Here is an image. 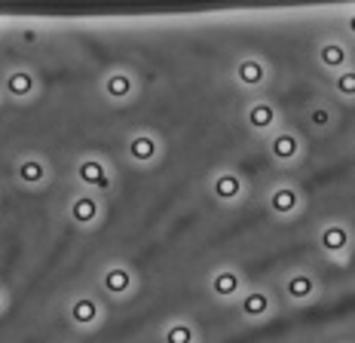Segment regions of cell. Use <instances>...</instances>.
<instances>
[{
    "label": "cell",
    "instance_id": "1",
    "mask_svg": "<svg viewBox=\"0 0 355 343\" xmlns=\"http://www.w3.org/2000/svg\"><path fill=\"white\" fill-rule=\"evenodd\" d=\"M319 249H322L328 258L343 260V258L352 251V230L346 227L343 221H328V224H322V230H319Z\"/></svg>",
    "mask_w": 355,
    "mask_h": 343
},
{
    "label": "cell",
    "instance_id": "2",
    "mask_svg": "<svg viewBox=\"0 0 355 343\" xmlns=\"http://www.w3.org/2000/svg\"><path fill=\"white\" fill-rule=\"evenodd\" d=\"M319 65L328 74H340V71L352 68V52L343 40H324L319 47Z\"/></svg>",
    "mask_w": 355,
    "mask_h": 343
},
{
    "label": "cell",
    "instance_id": "3",
    "mask_svg": "<svg viewBox=\"0 0 355 343\" xmlns=\"http://www.w3.org/2000/svg\"><path fill=\"white\" fill-rule=\"evenodd\" d=\"M315 294H319V282H315L313 273H306V270L288 273V279H285V297L288 301L306 303V301H313Z\"/></svg>",
    "mask_w": 355,
    "mask_h": 343
},
{
    "label": "cell",
    "instance_id": "4",
    "mask_svg": "<svg viewBox=\"0 0 355 343\" xmlns=\"http://www.w3.org/2000/svg\"><path fill=\"white\" fill-rule=\"evenodd\" d=\"M211 193L220 199V203H236L245 193V181H242L239 172H218L211 178Z\"/></svg>",
    "mask_w": 355,
    "mask_h": 343
},
{
    "label": "cell",
    "instance_id": "5",
    "mask_svg": "<svg viewBox=\"0 0 355 343\" xmlns=\"http://www.w3.org/2000/svg\"><path fill=\"white\" fill-rule=\"evenodd\" d=\"M266 199H270V208L279 215V218H291V215H297L300 206H303L300 193L294 190L291 184H279V187H272Z\"/></svg>",
    "mask_w": 355,
    "mask_h": 343
},
{
    "label": "cell",
    "instance_id": "6",
    "mask_svg": "<svg viewBox=\"0 0 355 343\" xmlns=\"http://www.w3.org/2000/svg\"><path fill=\"white\" fill-rule=\"evenodd\" d=\"M245 123L254 132H272L279 126V114H276V108H272L270 101L254 99L248 104V110H245Z\"/></svg>",
    "mask_w": 355,
    "mask_h": 343
},
{
    "label": "cell",
    "instance_id": "7",
    "mask_svg": "<svg viewBox=\"0 0 355 343\" xmlns=\"http://www.w3.org/2000/svg\"><path fill=\"white\" fill-rule=\"evenodd\" d=\"M211 294L220 297V301H230V297H236L242 292V276L239 270H233V267H220V270L211 273Z\"/></svg>",
    "mask_w": 355,
    "mask_h": 343
},
{
    "label": "cell",
    "instance_id": "8",
    "mask_svg": "<svg viewBox=\"0 0 355 343\" xmlns=\"http://www.w3.org/2000/svg\"><path fill=\"white\" fill-rule=\"evenodd\" d=\"M233 74H236V80H239V86H245V89H261L263 83H266V65L261 62V58H239L236 62V68H233Z\"/></svg>",
    "mask_w": 355,
    "mask_h": 343
},
{
    "label": "cell",
    "instance_id": "9",
    "mask_svg": "<svg viewBox=\"0 0 355 343\" xmlns=\"http://www.w3.org/2000/svg\"><path fill=\"white\" fill-rule=\"evenodd\" d=\"M300 138L294 135V132H285V129H279V132H272V138H270V153L276 156L279 162H294L300 156Z\"/></svg>",
    "mask_w": 355,
    "mask_h": 343
},
{
    "label": "cell",
    "instance_id": "10",
    "mask_svg": "<svg viewBox=\"0 0 355 343\" xmlns=\"http://www.w3.org/2000/svg\"><path fill=\"white\" fill-rule=\"evenodd\" d=\"M270 310H272V297L266 292H248V294H242V301H239V312L245 319H251V322L266 319Z\"/></svg>",
    "mask_w": 355,
    "mask_h": 343
},
{
    "label": "cell",
    "instance_id": "11",
    "mask_svg": "<svg viewBox=\"0 0 355 343\" xmlns=\"http://www.w3.org/2000/svg\"><path fill=\"white\" fill-rule=\"evenodd\" d=\"M129 156L138 162H153L159 156V144L153 135H135L129 141Z\"/></svg>",
    "mask_w": 355,
    "mask_h": 343
},
{
    "label": "cell",
    "instance_id": "12",
    "mask_svg": "<svg viewBox=\"0 0 355 343\" xmlns=\"http://www.w3.org/2000/svg\"><path fill=\"white\" fill-rule=\"evenodd\" d=\"M162 343H196V328L190 322H172L162 331Z\"/></svg>",
    "mask_w": 355,
    "mask_h": 343
},
{
    "label": "cell",
    "instance_id": "13",
    "mask_svg": "<svg viewBox=\"0 0 355 343\" xmlns=\"http://www.w3.org/2000/svg\"><path fill=\"white\" fill-rule=\"evenodd\" d=\"M105 288L110 294H125L132 288V276L129 270H123V267H110L105 273Z\"/></svg>",
    "mask_w": 355,
    "mask_h": 343
},
{
    "label": "cell",
    "instance_id": "14",
    "mask_svg": "<svg viewBox=\"0 0 355 343\" xmlns=\"http://www.w3.org/2000/svg\"><path fill=\"white\" fill-rule=\"evenodd\" d=\"M331 86H334V92H337L343 101H355V68H346V71L334 74Z\"/></svg>",
    "mask_w": 355,
    "mask_h": 343
},
{
    "label": "cell",
    "instance_id": "15",
    "mask_svg": "<svg viewBox=\"0 0 355 343\" xmlns=\"http://www.w3.org/2000/svg\"><path fill=\"white\" fill-rule=\"evenodd\" d=\"M80 178H83L86 184H95V187H107V184H110L107 169L101 166V162H92V160L80 166Z\"/></svg>",
    "mask_w": 355,
    "mask_h": 343
},
{
    "label": "cell",
    "instance_id": "16",
    "mask_svg": "<svg viewBox=\"0 0 355 343\" xmlns=\"http://www.w3.org/2000/svg\"><path fill=\"white\" fill-rule=\"evenodd\" d=\"M132 92V77L129 74H110L107 77V95L110 99H125Z\"/></svg>",
    "mask_w": 355,
    "mask_h": 343
},
{
    "label": "cell",
    "instance_id": "17",
    "mask_svg": "<svg viewBox=\"0 0 355 343\" xmlns=\"http://www.w3.org/2000/svg\"><path fill=\"white\" fill-rule=\"evenodd\" d=\"M73 319H77L80 325H92L95 319H98V307H95V301H89V297H83V301L73 303Z\"/></svg>",
    "mask_w": 355,
    "mask_h": 343
},
{
    "label": "cell",
    "instance_id": "18",
    "mask_svg": "<svg viewBox=\"0 0 355 343\" xmlns=\"http://www.w3.org/2000/svg\"><path fill=\"white\" fill-rule=\"evenodd\" d=\"M95 215H98V206H95L92 196H80L77 203H73V218L77 221L89 224V221H95Z\"/></svg>",
    "mask_w": 355,
    "mask_h": 343
},
{
    "label": "cell",
    "instance_id": "19",
    "mask_svg": "<svg viewBox=\"0 0 355 343\" xmlns=\"http://www.w3.org/2000/svg\"><path fill=\"white\" fill-rule=\"evenodd\" d=\"M306 120L313 123V129H328V126L334 123V114H331V110L324 108V104H315V108H309Z\"/></svg>",
    "mask_w": 355,
    "mask_h": 343
},
{
    "label": "cell",
    "instance_id": "20",
    "mask_svg": "<svg viewBox=\"0 0 355 343\" xmlns=\"http://www.w3.org/2000/svg\"><path fill=\"white\" fill-rule=\"evenodd\" d=\"M10 92L12 95H28L31 92V77H28V74H10Z\"/></svg>",
    "mask_w": 355,
    "mask_h": 343
},
{
    "label": "cell",
    "instance_id": "21",
    "mask_svg": "<svg viewBox=\"0 0 355 343\" xmlns=\"http://www.w3.org/2000/svg\"><path fill=\"white\" fill-rule=\"evenodd\" d=\"M21 178H25V181H40L43 166L40 162H21Z\"/></svg>",
    "mask_w": 355,
    "mask_h": 343
},
{
    "label": "cell",
    "instance_id": "22",
    "mask_svg": "<svg viewBox=\"0 0 355 343\" xmlns=\"http://www.w3.org/2000/svg\"><path fill=\"white\" fill-rule=\"evenodd\" d=\"M346 31H349V37L355 40V10L349 12V16H346Z\"/></svg>",
    "mask_w": 355,
    "mask_h": 343
}]
</instances>
